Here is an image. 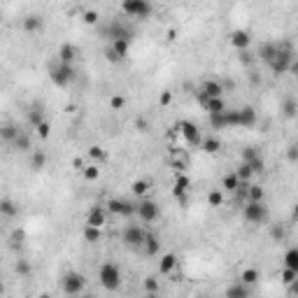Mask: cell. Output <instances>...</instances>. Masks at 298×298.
Returning <instances> with one entry per match:
<instances>
[{
  "mask_svg": "<svg viewBox=\"0 0 298 298\" xmlns=\"http://www.w3.org/2000/svg\"><path fill=\"white\" fill-rule=\"evenodd\" d=\"M28 121H31V126H33V128H37L42 121H47V119H44V112H42L40 105H35V108L28 112Z\"/></svg>",
  "mask_w": 298,
  "mask_h": 298,
  "instance_id": "cell-38",
  "label": "cell"
},
{
  "mask_svg": "<svg viewBox=\"0 0 298 298\" xmlns=\"http://www.w3.org/2000/svg\"><path fill=\"white\" fill-rule=\"evenodd\" d=\"M280 280H282V284H284V287H291V284L298 280V273H294V270H289V268H284V270H282V275H280Z\"/></svg>",
  "mask_w": 298,
  "mask_h": 298,
  "instance_id": "cell-47",
  "label": "cell"
},
{
  "mask_svg": "<svg viewBox=\"0 0 298 298\" xmlns=\"http://www.w3.org/2000/svg\"><path fill=\"white\" fill-rule=\"evenodd\" d=\"M287 289H289V294H291V296H294V298H298V280L294 282L291 287H287Z\"/></svg>",
  "mask_w": 298,
  "mask_h": 298,
  "instance_id": "cell-58",
  "label": "cell"
},
{
  "mask_svg": "<svg viewBox=\"0 0 298 298\" xmlns=\"http://www.w3.org/2000/svg\"><path fill=\"white\" fill-rule=\"evenodd\" d=\"M177 128H180V135H182L184 140H186V145L189 147H200L203 145V135H200V128L193 121H180L177 124Z\"/></svg>",
  "mask_w": 298,
  "mask_h": 298,
  "instance_id": "cell-10",
  "label": "cell"
},
{
  "mask_svg": "<svg viewBox=\"0 0 298 298\" xmlns=\"http://www.w3.org/2000/svg\"><path fill=\"white\" fill-rule=\"evenodd\" d=\"M14 273H17L19 277H28V275L33 273V268H31V263H28L26 259H19L17 263H14Z\"/></svg>",
  "mask_w": 298,
  "mask_h": 298,
  "instance_id": "cell-42",
  "label": "cell"
},
{
  "mask_svg": "<svg viewBox=\"0 0 298 298\" xmlns=\"http://www.w3.org/2000/svg\"><path fill=\"white\" fill-rule=\"evenodd\" d=\"M35 131H37V138H40V140H47V138L51 135V126H49V121H42V124L37 126Z\"/></svg>",
  "mask_w": 298,
  "mask_h": 298,
  "instance_id": "cell-49",
  "label": "cell"
},
{
  "mask_svg": "<svg viewBox=\"0 0 298 298\" xmlns=\"http://www.w3.org/2000/svg\"><path fill=\"white\" fill-rule=\"evenodd\" d=\"M21 28H24L26 33H40L42 28H44V19L40 14H26L21 19Z\"/></svg>",
  "mask_w": 298,
  "mask_h": 298,
  "instance_id": "cell-18",
  "label": "cell"
},
{
  "mask_svg": "<svg viewBox=\"0 0 298 298\" xmlns=\"http://www.w3.org/2000/svg\"><path fill=\"white\" fill-rule=\"evenodd\" d=\"M86 156H89V158L93 161V163L98 166V163H103V161L108 158V151H105V149L100 147V145H91V147L86 149Z\"/></svg>",
  "mask_w": 298,
  "mask_h": 298,
  "instance_id": "cell-32",
  "label": "cell"
},
{
  "mask_svg": "<svg viewBox=\"0 0 298 298\" xmlns=\"http://www.w3.org/2000/svg\"><path fill=\"white\" fill-rule=\"evenodd\" d=\"M110 49H112L116 56L124 61V58L128 56V51H131V42H128V40H114V42H110Z\"/></svg>",
  "mask_w": 298,
  "mask_h": 298,
  "instance_id": "cell-31",
  "label": "cell"
},
{
  "mask_svg": "<svg viewBox=\"0 0 298 298\" xmlns=\"http://www.w3.org/2000/svg\"><path fill=\"white\" fill-rule=\"evenodd\" d=\"M247 200H252V203H265V189L261 184H252L249 186V193H247Z\"/></svg>",
  "mask_w": 298,
  "mask_h": 298,
  "instance_id": "cell-35",
  "label": "cell"
},
{
  "mask_svg": "<svg viewBox=\"0 0 298 298\" xmlns=\"http://www.w3.org/2000/svg\"><path fill=\"white\" fill-rule=\"evenodd\" d=\"M296 215H298V203H296Z\"/></svg>",
  "mask_w": 298,
  "mask_h": 298,
  "instance_id": "cell-64",
  "label": "cell"
},
{
  "mask_svg": "<svg viewBox=\"0 0 298 298\" xmlns=\"http://www.w3.org/2000/svg\"><path fill=\"white\" fill-rule=\"evenodd\" d=\"M108 222V210H103V207H91L89 210V215H86V226H96V228H103Z\"/></svg>",
  "mask_w": 298,
  "mask_h": 298,
  "instance_id": "cell-16",
  "label": "cell"
},
{
  "mask_svg": "<svg viewBox=\"0 0 298 298\" xmlns=\"http://www.w3.org/2000/svg\"><path fill=\"white\" fill-rule=\"evenodd\" d=\"M168 163H170L175 170L184 173V168L189 166V154H186V151H182V149H173V151L168 154Z\"/></svg>",
  "mask_w": 298,
  "mask_h": 298,
  "instance_id": "cell-17",
  "label": "cell"
},
{
  "mask_svg": "<svg viewBox=\"0 0 298 298\" xmlns=\"http://www.w3.org/2000/svg\"><path fill=\"white\" fill-rule=\"evenodd\" d=\"M26 238V233L21 231V228H17V231L12 233V245H14V247H17V245H21V240H24Z\"/></svg>",
  "mask_w": 298,
  "mask_h": 298,
  "instance_id": "cell-52",
  "label": "cell"
},
{
  "mask_svg": "<svg viewBox=\"0 0 298 298\" xmlns=\"http://www.w3.org/2000/svg\"><path fill=\"white\" fill-rule=\"evenodd\" d=\"M158 103H161L163 108H166V105H170V103H173V93H170V91H163L161 96H158Z\"/></svg>",
  "mask_w": 298,
  "mask_h": 298,
  "instance_id": "cell-53",
  "label": "cell"
},
{
  "mask_svg": "<svg viewBox=\"0 0 298 298\" xmlns=\"http://www.w3.org/2000/svg\"><path fill=\"white\" fill-rule=\"evenodd\" d=\"M287 158H289L291 163H296L298 161V145H291V147L287 149Z\"/></svg>",
  "mask_w": 298,
  "mask_h": 298,
  "instance_id": "cell-51",
  "label": "cell"
},
{
  "mask_svg": "<svg viewBox=\"0 0 298 298\" xmlns=\"http://www.w3.org/2000/svg\"><path fill=\"white\" fill-rule=\"evenodd\" d=\"M291 66H294V47H291L287 40L277 42V56H275L273 66H270L273 74H275V77H280V74L289 73Z\"/></svg>",
  "mask_w": 298,
  "mask_h": 298,
  "instance_id": "cell-2",
  "label": "cell"
},
{
  "mask_svg": "<svg viewBox=\"0 0 298 298\" xmlns=\"http://www.w3.org/2000/svg\"><path fill=\"white\" fill-rule=\"evenodd\" d=\"M191 186V180L186 177V175H177V180H175V189H173V196L175 198H182V196H186V191H189Z\"/></svg>",
  "mask_w": 298,
  "mask_h": 298,
  "instance_id": "cell-24",
  "label": "cell"
},
{
  "mask_svg": "<svg viewBox=\"0 0 298 298\" xmlns=\"http://www.w3.org/2000/svg\"><path fill=\"white\" fill-rule=\"evenodd\" d=\"M142 287H145V291H147V294H158V287H161V284H158L156 277H145Z\"/></svg>",
  "mask_w": 298,
  "mask_h": 298,
  "instance_id": "cell-48",
  "label": "cell"
},
{
  "mask_svg": "<svg viewBox=\"0 0 298 298\" xmlns=\"http://www.w3.org/2000/svg\"><path fill=\"white\" fill-rule=\"evenodd\" d=\"M198 93H203L205 98H224V84L217 82V79H205V82L200 84Z\"/></svg>",
  "mask_w": 298,
  "mask_h": 298,
  "instance_id": "cell-14",
  "label": "cell"
},
{
  "mask_svg": "<svg viewBox=\"0 0 298 298\" xmlns=\"http://www.w3.org/2000/svg\"><path fill=\"white\" fill-rule=\"evenodd\" d=\"M242 217H245V222H249V224H268L270 210H268L265 203H252V200H247L245 207H242Z\"/></svg>",
  "mask_w": 298,
  "mask_h": 298,
  "instance_id": "cell-5",
  "label": "cell"
},
{
  "mask_svg": "<svg viewBox=\"0 0 298 298\" xmlns=\"http://www.w3.org/2000/svg\"><path fill=\"white\" fill-rule=\"evenodd\" d=\"M207 205L210 207H222L224 205V191L222 189H215L207 193Z\"/></svg>",
  "mask_w": 298,
  "mask_h": 298,
  "instance_id": "cell-41",
  "label": "cell"
},
{
  "mask_svg": "<svg viewBox=\"0 0 298 298\" xmlns=\"http://www.w3.org/2000/svg\"><path fill=\"white\" fill-rule=\"evenodd\" d=\"M249 42H252V35H249V31H242V28H238V31H233V33H231V44L238 51H247Z\"/></svg>",
  "mask_w": 298,
  "mask_h": 298,
  "instance_id": "cell-19",
  "label": "cell"
},
{
  "mask_svg": "<svg viewBox=\"0 0 298 298\" xmlns=\"http://www.w3.org/2000/svg\"><path fill=\"white\" fill-rule=\"evenodd\" d=\"M259 280H261V275H259L257 268H242V270H240V282H242V284L254 287V284H259Z\"/></svg>",
  "mask_w": 298,
  "mask_h": 298,
  "instance_id": "cell-28",
  "label": "cell"
},
{
  "mask_svg": "<svg viewBox=\"0 0 298 298\" xmlns=\"http://www.w3.org/2000/svg\"><path fill=\"white\" fill-rule=\"evenodd\" d=\"M105 33H108L110 42H114V40L133 42V28L126 24V21H110L108 28H105Z\"/></svg>",
  "mask_w": 298,
  "mask_h": 298,
  "instance_id": "cell-11",
  "label": "cell"
},
{
  "mask_svg": "<svg viewBox=\"0 0 298 298\" xmlns=\"http://www.w3.org/2000/svg\"><path fill=\"white\" fill-rule=\"evenodd\" d=\"M44 166H47V154H44V151H33V156H31V168H33V170H42Z\"/></svg>",
  "mask_w": 298,
  "mask_h": 298,
  "instance_id": "cell-40",
  "label": "cell"
},
{
  "mask_svg": "<svg viewBox=\"0 0 298 298\" xmlns=\"http://www.w3.org/2000/svg\"><path fill=\"white\" fill-rule=\"evenodd\" d=\"M84 24H98V12H96V9H86V12H84Z\"/></svg>",
  "mask_w": 298,
  "mask_h": 298,
  "instance_id": "cell-50",
  "label": "cell"
},
{
  "mask_svg": "<svg viewBox=\"0 0 298 298\" xmlns=\"http://www.w3.org/2000/svg\"><path fill=\"white\" fill-rule=\"evenodd\" d=\"M145 235H147V231L142 226H138V224H126L124 231H121V242L131 249H142Z\"/></svg>",
  "mask_w": 298,
  "mask_h": 298,
  "instance_id": "cell-6",
  "label": "cell"
},
{
  "mask_svg": "<svg viewBox=\"0 0 298 298\" xmlns=\"http://www.w3.org/2000/svg\"><path fill=\"white\" fill-rule=\"evenodd\" d=\"M291 73L298 74V61H294V66H291Z\"/></svg>",
  "mask_w": 298,
  "mask_h": 298,
  "instance_id": "cell-60",
  "label": "cell"
},
{
  "mask_svg": "<svg viewBox=\"0 0 298 298\" xmlns=\"http://www.w3.org/2000/svg\"><path fill=\"white\" fill-rule=\"evenodd\" d=\"M275 56H277V42H263V44L259 47V58H261L268 68L273 66Z\"/></svg>",
  "mask_w": 298,
  "mask_h": 298,
  "instance_id": "cell-20",
  "label": "cell"
},
{
  "mask_svg": "<svg viewBox=\"0 0 298 298\" xmlns=\"http://www.w3.org/2000/svg\"><path fill=\"white\" fill-rule=\"evenodd\" d=\"M222 186L224 191H238V186H240V180H238V175L231 173V175H224V180H222Z\"/></svg>",
  "mask_w": 298,
  "mask_h": 298,
  "instance_id": "cell-36",
  "label": "cell"
},
{
  "mask_svg": "<svg viewBox=\"0 0 298 298\" xmlns=\"http://www.w3.org/2000/svg\"><path fill=\"white\" fill-rule=\"evenodd\" d=\"M145 298H161V296H158V294H147Z\"/></svg>",
  "mask_w": 298,
  "mask_h": 298,
  "instance_id": "cell-61",
  "label": "cell"
},
{
  "mask_svg": "<svg viewBox=\"0 0 298 298\" xmlns=\"http://www.w3.org/2000/svg\"><path fill=\"white\" fill-rule=\"evenodd\" d=\"M238 114H240V126L242 128H252V126L257 124V110L249 108V105H245V108L238 110Z\"/></svg>",
  "mask_w": 298,
  "mask_h": 298,
  "instance_id": "cell-22",
  "label": "cell"
},
{
  "mask_svg": "<svg viewBox=\"0 0 298 298\" xmlns=\"http://www.w3.org/2000/svg\"><path fill=\"white\" fill-rule=\"evenodd\" d=\"M105 58H108L110 63H121V58L116 56V54H114V51H112V49H110V47H108V49H105Z\"/></svg>",
  "mask_w": 298,
  "mask_h": 298,
  "instance_id": "cell-54",
  "label": "cell"
},
{
  "mask_svg": "<svg viewBox=\"0 0 298 298\" xmlns=\"http://www.w3.org/2000/svg\"><path fill=\"white\" fill-rule=\"evenodd\" d=\"M98 282H100V287H103L105 291H110V294L119 291L121 289V282H124V277H121V268H119L116 263H112V261H105L98 270Z\"/></svg>",
  "mask_w": 298,
  "mask_h": 298,
  "instance_id": "cell-1",
  "label": "cell"
},
{
  "mask_svg": "<svg viewBox=\"0 0 298 298\" xmlns=\"http://www.w3.org/2000/svg\"><path fill=\"white\" fill-rule=\"evenodd\" d=\"M84 240L86 242H98L100 240V228H96V226H86V228H84Z\"/></svg>",
  "mask_w": 298,
  "mask_h": 298,
  "instance_id": "cell-46",
  "label": "cell"
},
{
  "mask_svg": "<svg viewBox=\"0 0 298 298\" xmlns=\"http://www.w3.org/2000/svg\"><path fill=\"white\" fill-rule=\"evenodd\" d=\"M40 298H51V296H49V294H40Z\"/></svg>",
  "mask_w": 298,
  "mask_h": 298,
  "instance_id": "cell-63",
  "label": "cell"
},
{
  "mask_svg": "<svg viewBox=\"0 0 298 298\" xmlns=\"http://www.w3.org/2000/svg\"><path fill=\"white\" fill-rule=\"evenodd\" d=\"M177 265H180V261H177L175 254H163V257H161V263H158V273L161 275H173Z\"/></svg>",
  "mask_w": 298,
  "mask_h": 298,
  "instance_id": "cell-23",
  "label": "cell"
},
{
  "mask_svg": "<svg viewBox=\"0 0 298 298\" xmlns=\"http://www.w3.org/2000/svg\"><path fill=\"white\" fill-rule=\"evenodd\" d=\"M74 58H77V47L66 42V44H61V49H58V63H68V66H74Z\"/></svg>",
  "mask_w": 298,
  "mask_h": 298,
  "instance_id": "cell-21",
  "label": "cell"
},
{
  "mask_svg": "<svg viewBox=\"0 0 298 298\" xmlns=\"http://www.w3.org/2000/svg\"><path fill=\"white\" fill-rule=\"evenodd\" d=\"M200 149H203L205 154H217V151L222 149V140H219V138H215V135L203 138V145H200Z\"/></svg>",
  "mask_w": 298,
  "mask_h": 298,
  "instance_id": "cell-33",
  "label": "cell"
},
{
  "mask_svg": "<svg viewBox=\"0 0 298 298\" xmlns=\"http://www.w3.org/2000/svg\"><path fill=\"white\" fill-rule=\"evenodd\" d=\"M108 212L128 219V217L138 215V205H135V203H131V200H124V198H110L108 200Z\"/></svg>",
  "mask_w": 298,
  "mask_h": 298,
  "instance_id": "cell-8",
  "label": "cell"
},
{
  "mask_svg": "<svg viewBox=\"0 0 298 298\" xmlns=\"http://www.w3.org/2000/svg\"><path fill=\"white\" fill-rule=\"evenodd\" d=\"M74 77H77V70H74V66H68V63H56L49 70V79L61 89L70 86L74 82Z\"/></svg>",
  "mask_w": 298,
  "mask_h": 298,
  "instance_id": "cell-4",
  "label": "cell"
},
{
  "mask_svg": "<svg viewBox=\"0 0 298 298\" xmlns=\"http://www.w3.org/2000/svg\"><path fill=\"white\" fill-rule=\"evenodd\" d=\"M249 296H252V287L242 284L240 280L233 282V284H228L226 291H224V298H249Z\"/></svg>",
  "mask_w": 298,
  "mask_h": 298,
  "instance_id": "cell-15",
  "label": "cell"
},
{
  "mask_svg": "<svg viewBox=\"0 0 298 298\" xmlns=\"http://www.w3.org/2000/svg\"><path fill=\"white\" fill-rule=\"evenodd\" d=\"M131 191L138 196V198L145 200V196L151 191V180H145V177H142V180H135V182L131 184Z\"/></svg>",
  "mask_w": 298,
  "mask_h": 298,
  "instance_id": "cell-26",
  "label": "cell"
},
{
  "mask_svg": "<svg viewBox=\"0 0 298 298\" xmlns=\"http://www.w3.org/2000/svg\"><path fill=\"white\" fill-rule=\"evenodd\" d=\"M68 298H93V296H68Z\"/></svg>",
  "mask_w": 298,
  "mask_h": 298,
  "instance_id": "cell-62",
  "label": "cell"
},
{
  "mask_svg": "<svg viewBox=\"0 0 298 298\" xmlns=\"http://www.w3.org/2000/svg\"><path fill=\"white\" fill-rule=\"evenodd\" d=\"M135 128H138L140 133L149 131V121H147V119H138V121H135Z\"/></svg>",
  "mask_w": 298,
  "mask_h": 298,
  "instance_id": "cell-55",
  "label": "cell"
},
{
  "mask_svg": "<svg viewBox=\"0 0 298 298\" xmlns=\"http://www.w3.org/2000/svg\"><path fill=\"white\" fill-rule=\"evenodd\" d=\"M84 287H86V277L77 270H68L63 277H61V289L66 296H82Z\"/></svg>",
  "mask_w": 298,
  "mask_h": 298,
  "instance_id": "cell-3",
  "label": "cell"
},
{
  "mask_svg": "<svg viewBox=\"0 0 298 298\" xmlns=\"http://www.w3.org/2000/svg\"><path fill=\"white\" fill-rule=\"evenodd\" d=\"M70 163H73V168H77V170H84V168H86V163H84L82 156H74Z\"/></svg>",
  "mask_w": 298,
  "mask_h": 298,
  "instance_id": "cell-56",
  "label": "cell"
},
{
  "mask_svg": "<svg viewBox=\"0 0 298 298\" xmlns=\"http://www.w3.org/2000/svg\"><path fill=\"white\" fill-rule=\"evenodd\" d=\"M282 263H284V268H289V270L298 273V247L287 249V254H284V259H282Z\"/></svg>",
  "mask_w": 298,
  "mask_h": 298,
  "instance_id": "cell-30",
  "label": "cell"
},
{
  "mask_svg": "<svg viewBox=\"0 0 298 298\" xmlns=\"http://www.w3.org/2000/svg\"><path fill=\"white\" fill-rule=\"evenodd\" d=\"M273 238L282 240V238H284V228H277V226H275V228H273Z\"/></svg>",
  "mask_w": 298,
  "mask_h": 298,
  "instance_id": "cell-59",
  "label": "cell"
},
{
  "mask_svg": "<svg viewBox=\"0 0 298 298\" xmlns=\"http://www.w3.org/2000/svg\"><path fill=\"white\" fill-rule=\"evenodd\" d=\"M110 108L114 110V112H121L126 108V98L121 93H112V98H110Z\"/></svg>",
  "mask_w": 298,
  "mask_h": 298,
  "instance_id": "cell-45",
  "label": "cell"
},
{
  "mask_svg": "<svg viewBox=\"0 0 298 298\" xmlns=\"http://www.w3.org/2000/svg\"><path fill=\"white\" fill-rule=\"evenodd\" d=\"M138 219H140L142 224H154L161 217V210H158V203L156 200H149V198H145V200H140L138 203Z\"/></svg>",
  "mask_w": 298,
  "mask_h": 298,
  "instance_id": "cell-9",
  "label": "cell"
},
{
  "mask_svg": "<svg viewBox=\"0 0 298 298\" xmlns=\"http://www.w3.org/2000/svg\"><path fill=\"white\" fill-rule=\"evenodd\" d=\"M140 252L145 254V257H149V259L158 257V252H161V240H158L156 233L147 231V235H145V242H142V249H140Z\"/></svg>",
  "mask_w": 298,
  "mask_h": 298,
  "instance_id": "cell-13",
  "label": "cell"
},
{
  "mask_svg": "<svg viewBox=\"0 0 298 298\" xmlns=\"http://www.w3.org/2000/svg\"><path fill=\"white\" fill-rule=\"evenodd\" d=\"M198 96V103H200V108L207 112V116H212V114H222V112H226V100L224 98H205L203 93H196Z\"/></svg>",
  "mask_w": 298,
  "mask_h": 298,
  "instance_id": "cell-12",
  "label": "cell"
},
{
  "mask_svg": "<svg viewBox=\"0 0 298 298\" xmlns=\"http://www.w3.org/2000/svg\"><path fill=\"white\" fill-rule=\"evenodd\" d=\"M121 9H124L126 17H131V19H145L151 14V5L145 2V0H124Z\"/></svg>",
  "mask_w": 298,
  "mask_h": 298,
  "instance_id": "cell-7",
  "label": "cell"
},
{
  "mask_svg": "<svg viewBox=\"0 0 298 298\" xmlns=\"http://www.w3.org/2000/svg\"><path fill=\"white\" fill-rule=\"evenodd\" d=\"M82 175H84V180H89V182H96L100 177V168L96 166V163H89V166L82 170Z\"/></svg>",
  "mask_w": 298,
  "mask_h": 298,
  "instance_id": "cell-43",
  "label": "cell"
},
{
  "mask_svg": "<svg viewBox=\"0 0 298 298\" xmlns=\"http://www.w3.org/2000/svg\"><path fill=\"white\" fill-rule=\"evenodd\" d=\"M282 114L287 119H296L298 116V100L296 98H284L282 100Z\"/></svg>",
  "mask_w": 298,
  "mask_h": 298,
  "instance_id": "cell-29",
  "label": "cell"
},
{
  "mask_svg": "<svg viewBox=\"0 0 298 298\" xmlns=\"http://www.w3.org/2000/svg\"><path fill=\"white\" fill-rule=\"evenodd\" d=\"M235 175H238L240 182H252V177H254V173H252V168H249L247 163H240L238 170H235Z\"/></svg>",
  "mask_w": 298,
  "mask_h": 298,
  "instance_id": "cell-44",
  "label": "cell"
},
{
  "mask_svg": "<svg viewBox=\"0 0 298 298\" xmlns=\"http://www.w3.org/2000/svg\"><path fill=\"white\" fill-rule=\"evenodd\" d=\"M240 158H242V163L252 166V163L261 161V158H263V154H261V149H259V147H245L240 151Z\"/></svg>",
  "mask_w": 298,
  "mask_h": 298,
  "instance_id": "cell-25",
  "label": "cell"
},
{
  "mask_svg": "<svg viewBox=\"0 0 298 298\" xmlns=\"http://www.w3.org/2000/svg\"><path fill=\"white\" fill-rule=\"evenodd\" d=\"M14 147L19 149V151H31V135L26 131L19 133V138L14 140Z\"/></svg>",
  "mask_w": 298,
  "mask_h": 298,
  "instance_id": "cell-39",
  "label": "cell"
},
{
  "mask_svg": "<svg viewBox=\"0 0 298 298\" xmlns=\"http://www.w3.org/2000/svg\"><path fill=\"white\" fill-rule=\"evenodd\" d=\"M207 119H210V126H212L215 131H224V128H228L226 112H222V114H212V116H207Z\"/></svg>",
  "mask_w": 298,
  "mask_h": 298,
  "instance_id": "cell-37",
  "label": "cell"
},
{
  "mask_svg": "<svg viewBox=\"0 0 298 298\" xmlns=\"http://www.w3.org/2000/svg\"><path fill=\"white\" fill-rule=\"evenodd\" d=\"M0 212L7 219H14V217H19V205L12 198H2L0 200Z\"/></svg>",
  "mask_w": 298,
  "mask_h": 298,
  "instance_id": "cell-27",
  "label": "cell"
},
{
  "mask_svg": "<svg viewBox=\"0 0 298 298\" xmlns=\"http://www.w3.org/2000/svg\"><path fill=\"white\" fill-rule=\"evenodd\" d=\"M240 63L242 66H249L252 63V54L249 51H240Z\"/></svg>",
  "mask_w": 298,
  "mask_h": 298,
  "instance_id": "cell-57",
  "label": "cell"
},
{
  "mask_svg": "<svg viewBox=\"0 0 298 298\" xmlns=\"http://www.w3.org/2000/svg\"><path fill=\"white\" fill-rule=\"evenodd\" d=\"M19 128L17 126H12V124H2V128H0V135H2V140L9 142V145H14V140L19 138Z\"/></svg>",
  "mask_w": 298,
  "mask_h": 298,
  "instance_id": "cell-34",
  "label": "cell"
}]
</instances>
